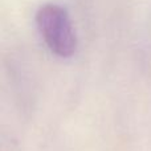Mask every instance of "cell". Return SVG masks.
<instances>
[{
    "instance_id": "cell-1",
    "label": "cell",
    "mask_w": 151,
    "mask_h": 151,
    "mask_svg": "<svg viewBox=\"0 0 151 151\" xmlns=\"http://www.w3.org/2000/svg\"><path fill=\"white\" fill-rule=\"evenodd\" d=\"M36 25L50 52L60 57H70L77 49V36L65 8L47 3L36 12Z\"/></svg>"
}]
</instances>
